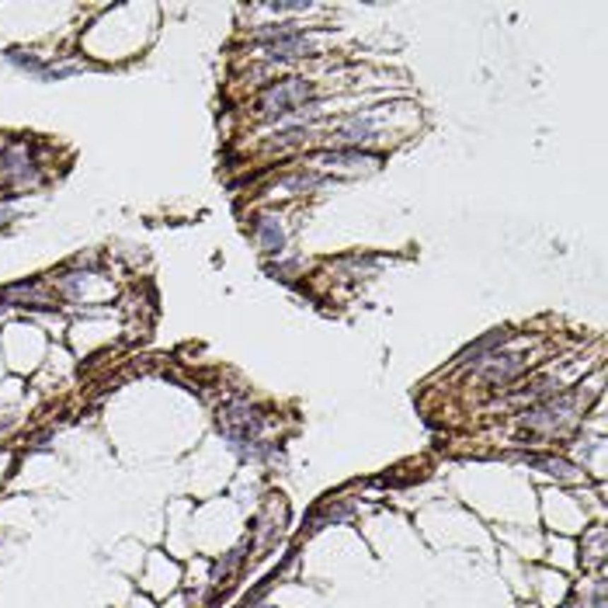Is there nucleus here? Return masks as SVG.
<instances>
[{
  "label": "nucleus",
  "instance_id": "1",
  "mask_svg": "<svg viewBox=\"0 0 608 608\" xmlns=\"http://www.w3.org/2000/svg\"><path fill=\"white\" fill-rule=\"evenodd\" d=\"M310 98H313V83L303 81V77H288V81L271 83V87L264 90L261 108H264V115L282 119V115H292L299 105H306Z\"/></svg>",
  "mask_w": 608,
  "mask_h": 608
},
{
  "label": "nucleus",
  "instance_id": "2",
  "mask_svg": "<svg viewBox=\"0 0 608 608\" xmlns=\"http://www.w3.org/2000/svg\"><path fill=\"white\" fill-rule=\"evenodd\" d=\"M261 45L271 59H296V56H313V45L303 39V32L296 28H264L261 32Z\"/></svg>",
  "mask_w": 608,
  "mask_h": 608
},
{
  "label": "nucleus",
  "instance_id": "3",
  "mask_svg": "<svg viewBox=\"0 0 608 608\" xmlns=\"http://www.w3.org/2000/svg\"><path fill=\"white\" fill-rule=\"evenodd\" d=\"M522 365H525V358L515 355V351H493V355H486L484 362H477V372L484 379H490V382H504V379L518 375Z\"/></svg>",
  "mask_w": 608,
  "mask_h": 608
},
{
  "label": "nucleus",
  "instance_id": "4",
  "mask_svg": "<svg viewBox=\"0 0 608 608\" xmlns=\"http://www.w3.org/2000/svg\"><path fill=\"white\" fill-rule=\"evenodd\" d=\"M570 400H549V404L535 407V410H528V424L532 428H539V431H556V428H563L570 421Z\"/></svg>",
  "mask_w": 608,
  "mask_h": 608
},
{
  "label": "nucleus",
  "instance_id": "5",
  "mask_svg": "<svg viewBox=\"0 0 608 608\" xmlns=\"http://www.w3.org/2000/svg\"><path fill=\"white\" fill-rule=\"evenodd\" d=\"M508 337H511V330H490V334H486V337H480L477 344H469L466 351H459V358H455V362H459V365L484 362L486 355H493V351H497V348H501Z\"/></svg>",
  "mask_w": 608,
  "mask_h": 608
},
{
  "label": "nucleus",
  "instance_id": "6",
  "mask_svg": "<svg viewBox=\"0 0 608 608\" xmlns=\"http://www.w3.org/2000/svg\"><path fill=\"white\" fill-rule=\"evenodd\" d=\"M254 233H257V240H261V247H264L268 254H282L285 250V230L279 226V219L257 216V219H254Z\"/></svg>",
  "mask_w": 608,
  "mask_h": 608
},
{
  "label": "nucleus",
  "instance_id": "7",
  "mask_svg": "<svg viewBox=\"0 0 608 608\" xmlns=\"http://www.w3.org/2000/svg\"><path fill=\"white\" fill-rule=\"evenodd\" d=\"M334 139H337V143H348V146H362L368 139H375V122H368V119L344 122V125L334 132Z\"/></svg>",
  "mask_w": 608,
  "mask_h": 608
},
{
  "label": "nucleus",
  "instance_id": "8",
  "mask_svg": "<svg viewBox=\"0 0 608 608\" xmlns=\"http://www.w3.org/2000/svg\"><path fill=\"white\" fill-rule=\"evenodd\" d=\"M317 163H327V167H358V163H368V167H375L379 157L375 153H362V150H327V153H317Z\"/></svg>",
  "mask_w": 608,
  "mask_h": 608
},
{
  "label": "nucleus",
  "instance_id": "9",
  "mask_svg": "<svg viewBox=\"0 0 608 608\" xmlns=\"http://www.w3.org/2000/svg\"><path fill=\"white\" fill-rule=\"evenodd\" d=\"M522 459H525L528 466H535V469H542V473H549V477H560V480L577 477V469L570 466L567 459H556V455H535V452H525Z\"/></svg>",
  "mask_w": 608,
  "mask_h": 608
},
{
  "label": "nucleus",
  "instance_id": "10",
  "mask_svg": "<svg viewBox=\"0 0 608 608\" xmlns=\"http://www.w3.org/2000/svg\"><path fill=\"white\" fill-rule=\"evenodd\" d=\"M556 390H560L556 379H539V382H532L528 390H518L515 400H535V397H546V393H556Z\"/></svg>",
  "mask_w": 608,
  "mask_h": 608
},
{
  "label": "nucleus",
  "instance_id": "11",
  "mask_svg": "<svg viewBox=\"0 0 608 608\" xmlns=\"http://www.w3.org/2000/svg\"><path fill=\"white\" fill-rule=\"evenodd\" d=\"M282 185H285V188H296V192H303V188H317V185H324V174H310V170H299V174L285 177Z\"/></svg>",
  "mask_w": 608,
  "mask_h": 608
},
{
  "label": "nucleus",
  "instance_id": "12",
  "mask_svg": "<svg viewBox=\"0 0 608 608\" xmlns=\"http://www.w3.org/2000/svg\"><path fill=\"white\" fill-rule=\"evenodd\" d=\"M240 549H233V553H230V560H226V563H219V567H216V580H219V577H226V573H230V570L237 567V563H240Z\"/></svg>",
  "mask_w": 608,
  "mask_h": 608
},
{
  "label": "nucleus",
  "instance_id": "13",
  "mask_svg": "<svg viewBox=\"0 0 608 608\" xmlns=\"http://www.w3.org/2000/svg\"><path fill=\"white\" fill-rule=\"evenodd\" d=\"M268 271H271V279L288 282V279H292V271H296V264H275V268H268Z\"/></svg>",
  "mask_w": 608,
  "mask_h": 608
},
{
  "label": "nucleus",
  "instance_id": "14",
  "mask_svg": "<svg viewBox=\"0 0 608 608\" xmlns=\"http://www.w3.org/2000/svg\"><path fill=\"white\" fill-rule=\"evenodd\" d=\"M591 608H605V587H602V584L595 587V602H591Z\"/></svg>",
  "mask_w": 608,
  "mask_h": 608
}]
</instances>
